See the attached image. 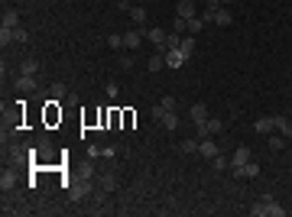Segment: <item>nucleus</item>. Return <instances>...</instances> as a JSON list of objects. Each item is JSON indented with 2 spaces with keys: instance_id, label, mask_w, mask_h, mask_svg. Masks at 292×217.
<instances>
[{
  "instance_id": "nucleus-23",
  "label": "nucleus",
  "mask_w": 292,
  "mask_h": 217,
  "mask_svg": "<svg viewBox=\"0 0 292 217\" xmlns=\"http://www.w3.org/2000/svg\"><path fill=\"white\" fill-rule=\"evenodd\" d=\"M13 185H16V175H13V172H3V175H0V188H3V191H10Z\"/></svg>"
},
{
  "instance_id": "nucleus-34",
  "label": "nucleus",
  "mask_w": 292,
  "mask_h": 217,
  "mask_svg": "<svg viewBox=\"0 0 292 217\" xmlns=\"http://www.w3.org/2000/svg\"><path fill=\"white\" fill-rule=\"evenodd\" d=\"M185 23H188V20H182V16H175V20H172V33H185Z\"/></svg>"
},
{
  "instance_id": "nucleus-14",
  "label": "nucleus",
  "mask_w": 292,
  "mask_h": 217,
  "mask_svg": "<svg viewBox=\"0 0 292 217\" xmlns=\"http://www.w3.org/2000/svg\"><path fill=\"white\" fill-rule=\"evenodd\" d=\"M201 29H205V16H192V20L185 23V33L188 36H198Z\"/></svg>"
},
{
  "instance_id": "nucleus-12",
  "label": "nucleus",
  "mask_w": 292,
  "mask_h": 217,
  "mask_svg": "<svg viewBox=\"0 0 292 217\" xmlns=\"http://www.w3.org/2000/svg\"><path fill=\"white\" fill-rule=\"evenodd\" d=\"M253 130H257L260 136H270V133L276 130V127H273V117H260L257 123H253Z\"/></svg>"
},
{
  "instance_id": "nucleus-13",
  "label": "nucleus",
  "mask_w": 292,
  "mask_h": 217,
  "mask_svg": "<svg viewBox=\"0 0 292 217\" xmlns=\"http://www.w3.org/2000/svg\"><path fill=\"white\" fill-rule=\"evenodd\" d=\"M166 110H175V98H162L159 104H156V107H153V117L159 120L162 114H166Z\"/></svg>"
},
{
  "instance_id": "nucleus-3",
  "label": "nucleus",
  "mask_w": 292,
  "mask_h": 217,
  "mask_svg": "<svg viewBox=\"0 0 292 217\" xmlns=\"http://www.w3.org/2000/svg\"><path fill=\"white\" fill-rule=\"evenodd\" d=\"M198 130V140H205V136H215V133L224 130V123H221V117H208L201 127H195Z\"/></svg>"
},
{
  "instance_id": "nucleus-32",
  "label": "nucleus",
  "mask_w": 292,
  "mask_h": 217,
  "mask_svg": "<svg viewBox=\"0 0 292 217\" xmlns=\"http://www.w3.org/2000/svg\"><path fill=\"white\" fill-rule=\"evenodd\" d=\"M182 152H188V156H192V152H198V140H185L182 143Z\"/></svg>"
},
{
  "instance_id": "nucleus-4",
  "label": "nucleus",
  "mask_w": 292,
  "mask_h": 217,
  "mask_svg": "<svg viewBox=\"0 0 292 217\" xmlns=\"http://www.w3.org/2000/svg\"><path fill=\"white\" fill-rule=\"evenodd\" d=\"M250 156H253V152H250L247 146H237V152L231 156V169H234V175H237V178H240V169L250 162Z\"/></svg>"
},
{
  "instance_id": "nucleus-36",
  "label": "nucleus",
  "mask_w": 292,
  "mask_h": 217,
  "mask_svg": "<svg viewBox=\"0 0 292 217\" xmlns=\"http://www.w3.org/2000/svg\"><path fill=\"white\" fill-rule=\"evenodd\" d=\"M52 98H68L65 94V85H52Z\"/></svg>"
},
{
  "instance_id": "nucleus-18",
  "label": "nucleus",
  "mask_w": 292,
  "mask_h": 217,
  "mask_svg": "<svg viewBox=\"0 0 292 217\" xmlns=\"http://www.w3.org/2000/svg\"><path fill=\"white\" fill-rule=\"evenodd\" d=\"M257 175H260V162L257 159H250V162L240 169V178H257Z\"/></svg>"
},
{
  "instance_id": "nucleus-20",
  "label": "nucleus",
  "mask_w": 292,
  "mask_h": 217,
  "mask_svg": "<svg viewBox=\"0 0 292 217\" xmlns=\"http://www.w3.org/2000/svg\"><path fill=\"white\" fill-rule=\"evenodd\" d=\"M36 72H39V62H36V58H23V65H20V75H36Z\"/></svg>"
},
{
  "instance_id": "nucleus-2",
  "label": "nucleus",
  "mask_w": 292,
  "mask_h": 217,
  "mask_svg": "<svg viewBox=\"0 0 292 217\" xmlns=\"http://www.w3.org/2000/svg\"><path fill=\"white\" fill-rule=\"evenodd\" d=\"M91 195V178H75V182H68V198L72 201H81V198H88Z\"/></svg>"
},
{
  "instance_id": "nucleus-40",
  "label": "nucleus",
  "mask_w": 292,
  "mask_h": 217,
  "mask_svg": "<svg viewBox=\"0 0 292 217\" xmlns=\"http://www.w3.org/2000/svg\"><path fill=\"white\" fill-rule=\"evenodd\" d=\"M282 136H286V140H292V123L286 127V130H282Z\"/></svg>"
},
{
  "instance_id": "nucleus-38",
  "label": "nucleus",
  "mask_w": 292,
  "mask_h": 217,
  "mask_svg": "<svg viewBox=\"0 0 292 217\" xmlns=\"http://www.w3.org/2000/svg\"><path fill=\"white\" fill-rule=\"evenodd\" d=\"M88 159H101V149L97 146H88Z\"/></svg>"
},
{
  "instance_id": "nucleus-41",
  "label": "nucleus",
  "mask_w": 292,
  "mask_h": 217,
  "mask_svg": "<svg viewBox=\"0 0 292 217\" xmlns=\"http://www.w3.org/2000/svg\"><path fill=\"white\" fill-rule=\"evenodd\" d=\"M227 3H234V0H221V7H227Z\"/></svg>"
},
{
  "instance_id": "nucleus-31",
  "label": "nucleus",
  "mask_w": 292,
  "mask_h": 217,
  "mask_svg": "<svg viewBox=\"0 0 292 217\" xmlns=\"http://www.w3.org/2000/svg\"><path fill=\"white\" fill-rule=\"evenodd\" d=\"M81 175H85V178H94V159H88V162L81 165Z\"/></svg>"
},
{
  "instance_id": "nucleus-33",
  "label": "nucleus",
  "mask_w": 292,
  "mask_h": 217,
  "mask_svg": "<svg viewBox=\"0 0 292 217\" xmlns=\"http://www.w3.org/2000/svg\"><path fill=\"white\" fill-rule=\"evenodd\" d=\"M117 65L123 68V72H130V68H133V58H130V55H120V58H117Z\"/></svg>"
},
{
  "instance_id": "nucleus-35",
  "label": "nucleus",
  "mask_w": 292,
  "mask_h": 217,
  "mask_svg": "<svg viewBox=\"0 0 292 217\" xmlns=\"http://www.w3.org/2000/svg\"><path fill=\"white\" fill-rule=\"evenodd\" d=\"M227 165H231V159H224V156L217 152V156H215V169H227Z\"/></svg>"
},
{
  "instance_id": "nucleus-37",
  "label": "nucleus",
  "mask_w": 292,
  "mask_h": 217,
  "mask_svg": "<svg viewBox=\"0 0 292 217\" xmlns=\"http://www.w3.org/2000/svg\"><path fill=\"white\" fill-rule=\"evenodd\" d=\"M101 156H104V159H114V156H117V149H114V146H104V149H101Z\"/></svg>"
},
{
  "instance_id": "nucleus-19",
  "label": "nucleus",
  "mask_w": 292,
  "mask_h": 217,
  "mask_svg": "<svg viewBox=\"0 0 292 217\" xmlns=\"http://www.w3.org/2000/svg\"><path fill=\"white\" fill-rule=\"evenodd\" d=\"M266 143H270V149H273V152H279V149H282V146H286L289 140H286L282 133H270V136H266Z\"/></svg>"
},
{
  "instance_id": "nucleus-17",
  "label": "nucleus",
  "mask_w": 292,
  "mask_h": 217,
  "mask_svg": "<svg viewBox=\"0 0 292 217\" xmlns=\"http://www.w3.org/2000/svg\"><path fill=\"white\" fill-rule=\"evenodd\" d=\"M3 26H10V29H16L20 26V10H3Z\"/></svg>"
},
{
  "instance_id": "nucleus-9",
  "label": "nucleus",
  "mask_w": 292,
  "mask_h": 217,
  "mask_svg": "<svg viewBox=\"0 0 292 217\" xmlns=\"http://www.w3.org/2000/svg\"><path fill=\"white\" fill-rule=\"evenodd\" d=\"M188 117H192V123H195V127H201V123H205V120L211 117V114H208V107H205V104H192Z\"/></svg>"
},
{
  "instance_id": "nucleus-7",
  "label": "nucleus",
  "mask_w": 292,
  "mask_h": 217,
  "mask_svg": "<svg viewBox=\"0 0 292 217\" xmlns=\"http://www.w3.org/2000/svg\"><path fill=\"white\" fill-rule=\"evenodd\" d=\"M146 39H150L159 52H166V39H169V33H162L159 26H150V29H146Z\"/></svg>"
},
{
  "instance_id": "nucleus-26",
  "label": "nucleus",
  "mask_w": 292,
  "mask_h": 217,
  "mask_svg": "<svg viewBox=\"0 0 292 217\" xmlns=\"http://www.w3.org/2000/svg\"><path fill=\"white\" fill-rule=\"evenodd\" d=\"M108 45L114 49V52H117V49H123V36H120V33H110L108 36Z\"/></svg>"
},
{
  "instance_id": "nucleus-28",
  "label": "nucleus",
  "mask_w": 292,
  "mask_h": 217,
  "mask_svg": "<svg viewBox=\"0 0 292 217\" xmlns=\"http://www.w3.org/2000/svg\"><path fill=\"white\" fill-rule=\"evenodd\" d=\"M273 127H276V130H286V127H289V120H286V117H282V114H273Z\"/></svg>"
},
{
  "instance_id": "nucleus-25",
  "label": "nucleus",
  "mask_w": 292,
  "mask_h": 217,
  "mask_svg": "<svg viewBox=\"0 0 292 217\" xmlns=\"http://www.w3.org/2000/svg\"><path fill=\"white\" fill-rule=\"evenodd\" d=\"M10 43H13V29H10V26H0V45L7 49Z\"/></svg>"
},
{
  "instance_id": "nucleus-11",
  "label": "nucleus",
  "mask_w": 292,
  "mask_h": 217,
  "mask_svg": "<svg viewBox=\"0 0 292 217\" xmlns=\"http://www.w3.org/2000/svg\"><path fill=\"white\" fill-rule=\"evenodd\" d=\"M198 152L208 156V159H215V156H217V143L211 140V136H205V140H198Z\"/></svg>"
},
{
  "instance_id": "nucleus-6",
  "label": "nucleus",
  "mask_w": 292,
  "mask_h": 217,
  "mask_svg": "<svg viewBox=\"0 0 292 217\" xmlns=\"http://www.w3.org/2000/svg\"><path fill=\"white\" fill-rule=\"evenodd\" d=\"M143 36H146V29H130V33H123V49H140L143 45Z\"/></svg>"
},
{
  "instance_id": "nucleus-16",
  "label": "nucleus",
  "mask_w": 292,
  "mask_h": 217,
  "mask_svg": "<svg viewBox=\"0 0 292 217\" xmlns=\"http://www.w3.org/2000/svg\"><path fill=\"white\" fill-rule=\"evenodd\" d=\"M179 52H182L185 58H192V52H195V36H188V33L182 36V43H179Z\"/></svg>"
},
{
  "instance_id": "nucleus-29",
  "label": "nucleus",
  "mask_w": 292,
  "mask_h": 217,
  "mask_svg": "<svg viewBox=\"0 0 292 217\" xmlns=\"http://www.w3.org/2000/svg\"><path fill=\"white\" fill-rule=\"evenodd\" d=\"M16 87H20V91H30V87H32V78L30 75H20V78H16Z\"/></svg>"
},
{
  "instance_id": "nucleus-1",
  "label": "nucleus",
  "mask_w": 292,
  "mask_h": 217,
  "mask_svg": "<svg viewBox=\"0 0 292 217\" xmlns=\"http://www.w3.org/2000/svg\"><path fill=\"white\" fill-rule=\"evenodd\" d=\"M250 214L253 217H286V207L279 204V201H276V198H263V201H257V204L250 207Z\"/></svg>"
},
{
  "instance_id": "nucleus-30",
  "label": "nucleus",
  "mask_w": 292,
  "mask_h": 217,
  "mask_svg": "<svg viewBox=\"0 0 292 217\" xmlns=\"http://www.w3.org/2000/svg\"><path fill=\"white\" fill-rule=\"evenodd\" d=\"M26 39H30V33H26L23 26H16V29H13V43H26Z\"/></svg>"
},
{
  "instance_id": "nucleus-8",
  "label": "nucleus",
  "mask_w": 292,
  "mask_h": 217,
  "mask_svg": "<svg viewBox=\"0 0 292 217\" xmlns=\"http://www.w3.org/2000/svg\"><path fill=\"white\" fill-rule=\"evenodd\" d=\"M175 16H182V20L198 16V13H195V0H179V3H175Z\"/></svg>"
},
{
  "instance_id": "nucleus-22",
  "label": "nucleus",
  "mask_w": 292,
  "mask_h": 217,
  "mask_svg": "<svg viewBox=\"0 0 292 217\" xmlns=\"http://www.w3.org/2000/svg\"><path fill=\"white\" fill-rule=\"evenodd\" d=\"M130 16H133L137 26H143V23H146V7H130Z\"/></svg>"
},
{
  "instance_id": "nucleus-39",
  "label": "nucleus",
  "mask_w": 292,
  "mask_h": 217,
  "mask_svg": "<svg viewBox=\"0 0 292 217\" xmlns=\"http://www.w3.org/2000/svg\"><path fill=\"white\" fill-rule=\"evenodd\" d=\"M117 94H120V87L114 85V81H110V85H108V98H117Z\"/></svg>"
},
{
  "instance_id": "nucleus-10",
  "label": "nucleus",
  "mask_w": 292,
  "mask_h": 217,
  "mask_svg": "<svg viewBox=\"0 0 292 217\" xmlns=\"http://www.w3.org/2000/svg\"><path fill=\"white\" fill-rule=\"evenodd\" d=\"M185 62H188V58H185L179 49H166V65H169V68H182Z\"/></svg>"
},
{
  "instance_id": "nucleus-21",
  "label": "nucleus",
  "mask_w": 292,
  "mask_h": 217,
  "mask_svg": "<svg viewBox=\"0 0 292 217\" xmlns=\"http://www.w3.org/2000/svg\"><path fill=\"white\" fill-rule=\"evenodd\" d=\"M146 65H150V72H159V68L166 65V52L156 49V55H150V62H146Z\"/></svg>"
},
{
  "instance_id": "nucleus-27",
  "label": "nucleus",
  "mask_w": 292,
  "mask_h": 217,
  "mask_svg": "<svg viewBox=\"0 0 292 217\" xmlns=\"http://www.w3.org/2000/svg\"><path fill=\"white\" fill-rule=\"evenodd\" d=\"M182 36H185V33H169V39H166V49H179Z\"/></svg>"
},
{
  "instance_id": "nucleus-24",
  "label": "nucleus",
  "mask_w": 292,
  "mask_h": 217,
  "mask_svg": "<svg viewBox=\"0 0 292 217\" xmlns=\"http://www.w3.org/2000/svg\"><path fill=\"white\" fill-rule=\"evenodd\" d=\"M117 188V178L114 175H101V191H114Z\"/></svg>"
},
{
  "instance_id": "nucleus-5",
  "label": "nucleus",
  "mask_w": 292,
  "mask_h": 217,
  "mask_svg": "<svg viewBox=\"0 0 292 217\" xmlns=\"http://www.w3.org/2000/svg\"><path fill=\"white\" fill-rule=\"evenodd\" d=\"M231 20H234V16H231V10H227V7H217L215 13L205 10V23H215V26H231Z\"/></svg>"
},
{
  "instance_id": "nucleus-15",
  "label": "nucleus",
  "mask_w": 292,
  "mask_h": 217,
  "mask_svg": "<svg viewBox=\"0 0 292 217\" xmlns=\"http://www.w3.org/2000/svg\"><path fill=\"white\" fill-rule=\"evenodd\" d=\"M159 123H162V130H175V127H179V114H175V110H166L159 117Z\"/></svg>"
}]
</instances>
